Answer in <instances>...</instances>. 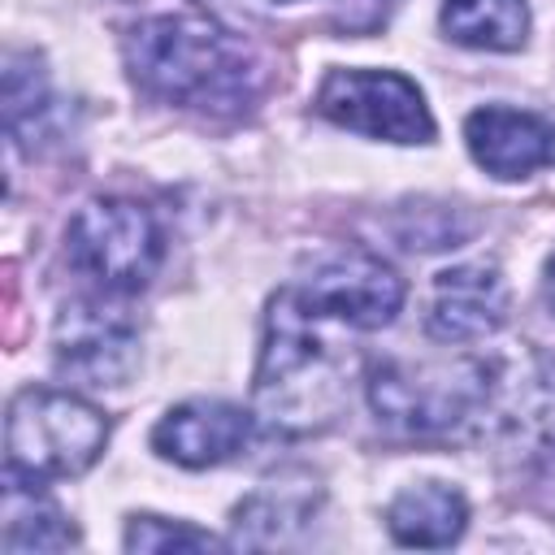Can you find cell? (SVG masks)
I'll return each instance as SVG.
<instances>
[{
  "label": "cell",
  "instance_id": "cell-1",
  "mask_svg": "<svg viewBox=\"0 0 555 555\" xmlns=\"http://www.w3.org/2000/svg\"><path fill=\"white\" fill-rule=\"evenodd\" d=\"M126 69L139 91L199 108V113H238L251 100V56L204 13H152L139 17L126 39Z\"/></svg>",
  "mask_w": 555,
  "mask_h": 555
},
{
  "label": "cell",
  "instance_id": "cell-2",
  "mask_svg": "<svg viewBox=\"0 0 555 555\" xmlns=\"http://www.w3.org/2000/svg\"><path fill=\"white\" fill-rule=\"evenodd\" d=\"M251 390L260 421L282 434H312L330 425L343 403V360L317 334V317L304 308L295 286L269 299Z\"/></svg>",
  "mask_w": 555,
  "mask_h": 555
},
{
  "label": "cell",
  "instance_id": "cell-3",
  "mask_svg": "<svg viewBox=\"0 0 555 555\" xmlns=\"http://www.w3.org/2000/svg\"><path fill=\"white\" fill-rule=\"evenodd\" d=\"M369 408L403 434H447L494 399V360H382L369 369Z\"/></svg>",
  "mask_w": 555,
  "mask_h": 555
},
{
  "label": "cell",
  "instance_id": "cell-4",
  "mask_svg": "<svg viewBox=\"0 0 555 555\" xmlns=\"http://www.w3.org/2000/svg\"><path fill=\"white\" fill-rule=\"evenodd\" d=\"M108 442V416L74 390L26 386L4 416V460L22 481H61L87 473Z\"/></svg>",
  "mask_w": 555,
  "mask_h": 555
},
{
  "label": "cell",
  "instance_id": "cell-5",
  "mask_svg": "<svg viewBox=\"0 0 555 555\" xmlns=\"http://www.w3.org/2000/svg\"><path fill=\"white\" fill-rule=\"evenodd\" d=\"M65 256L100 295H139L165 260V230L147 204L100 195L69 217Z\"/></svg>",
  "mask_w": 555,
  "mask_h": 555
},
{
  "label": "cell",
  "instance_id": "cell-6",
  "mask_svg": "<svg viewBox=\"0 0 555 555\" xmlns=\"http://www.w3.org/2000/svg\"><path fill=\"white\" fill-rule=\"evenodd\" d=\"M317 113L343 130L382 143H429L434 117L412 78L399 69H330L317 87Z\"/></svg>",
  "mask_w": 555,
  "mask_h": 555
},
{
  "label": "cell",
  "instance_id": "cell-7",
  "mask_svg": "<svg viewBox=\"0 0 555 555\" xmlns=\"http://www.w3.org/2000/svg\"><path fill=\"white\" fill-rule=\"evenodd\" d=\"M304 308L317 321H338L351 330H382L403 308V278L369 251H338L312 269L304 286H295Z\"/></svg>",
  "mask_w": 555,
  "mask_h": 555
},
{
  "label": "cell",
  "instance_id": "cell-8",
  "mask_svg": "<svg viewBox=\"0 0 555 555\" xmlns=\"http://www.w3.org/2000/svg\"><path fill=\"white\" fill-rule=\"evenodd\" d=\"M108 299H74L56 317V364L87 386H121L139 364V330Z\"/></svg>",
  "mask_w": 555,
  "mask_h": 555
},
{
  "label": "cell",
  "instance_id": "cell-9",
  "mask_svg": "<svg viewBox=\"0 0 555 555\" xmlns=\"http://www.w3.org/2000/svg\"><path fill=\"white\" fill-rule=\"evenodd\" d=\"M464 143L490 178L520 182L542 165H555V117L512 104H481L464 117Z\"/></svg>",
  "mask_w": 555,
  "mask_h": 555
},
{
  "label": "cell",
  "instance_id": "cell-10",
  "mask_svg": "<svg viewBox=\"0 0 555 555\" xmlns=\"http://www.w3.org/2000/svg\"><path fill=\"white\" fill-rule=\"evenodd\" d=\"M251 438V412L225 399H186L173 403L156 429L152 451L178 468H217L234 460Z\"/></svg>",
  "mask_w": 555,
  "mask_h": 555
},
{
  "label": "cell",
  "instance_id": "cell-11",
  "mask_svg": "<svg viewBox=\"0 0 555 555\" xmlns=\"http://www.w3.org/2000/svg\"><path fill=\"white\" fill-rule=\"evenodd\" d=\"M507 321V282L499 264L490 260H468L451 264L434 278L429 312H425V334L438 343H477L490 338Z\"/></svg>",
  "mask_w": 555,
  "mask_h": 555
},
{
  "label": "cell",
  "instance_id": "cell-12",
  "mask_svg": "<svg viewBox=\"0 0 555 555\" xmlns=\"http://www.w3.org/2000/svg\"><path fill=\"white\" fill-rule=\"evenodd\" d=\"M317 486L308 477H278L251 490L230 520V546H282L291 542L317 512Z\"/></svg>",
  "mask_w": 555,
  "mask_h": 555
},
{
  "label": "cell",
  "instance_id": "cell-13",
  "mask_svg": "<svg viewBox=\"0 0 555 555\" xmlns=\"http://www.w3.org/2000/svg\"><path fill=\"white\" fill-rule=\"evenodd\" d=\"M386 529L399 546H425L442 551L464 538L468 529V503L447 481H416L403 486L386 507Z\"/></svg>",
  "mask_w": 555,
  "mask_h": 555
},
{
  "label": "cell",
  "instance_id": "cell-14",
  "mask_svg": "<svg viewBox=\"0 0 555 555\" xmlns=\"http://www.w3.org/2000/svg\"><path fill=\"white\" fill-rule=\"evenodd\" d=\"M69 546H78L74 520L52 499H43L35 481H22V477L9 473L0 551L22 555V551H69Z\"/></svg>",
  "mask_w": 555,
  "mask_h": 555
},
{
  "label": "cell",
  "instance_id": "cell-15",
  "mask_svg": "<svg viewBox=\"0 0 555 555\" xmlns=\"http://www.w3.org/2000/svg\"><path fill=\"white\" fill-rule=\"evenodd\" d=\"M438 22L451 43L477 52H516L529 39L525 0H442Z\"/></svg>",
  "mask_w": 555,
  "mask_h": 555
},
{
  "label": "cell",
  "instance_id": "cell-16",
  "mask_svg": "<svg viewBox=\"0 0 555 555\" xmlns=\"http://www.w3.org/2000/svg\"><path fill=\"white\" fill-rule=\"evenodd\" d=\"M48 113V74L35 52H9L4 56V130L9 139H22L35 130V121Z\"/></svg>",
  "mask_w": 555,
  "mask_h": 555
},
{
  "label": "cell",
  "instance_id": "cell-17",
  "mask_svg": "<svg viewBox=\"0 0 555 555\" xmlns=\"http://www.w3.org/2000/svg\"><path fill=\"white\" fill-rule=\"evenodd\" d=\"M121 546L130 555H169V551H225L230 542H221L208 529H195L191 520H165L152 512H134L126 520Z\"/></svg>",
  "mask_w": 555,
  "mask_h": 555
},
{
  "label": "cell",
  "instance_id": "cell-18",
  "mask_svg": "<svg viewBox=\"0 0 555 555\" xmlns=\"http://www.w3.org/2000/svg\"><path fill=\"white\" fill-rule=\"evenodd\" d=\"M542 295H546V308L555 312V251L546 260V273H542Z\"/></svg>",
  "mask_w": 555,
  "mask_h": 555
}]
</instances>
